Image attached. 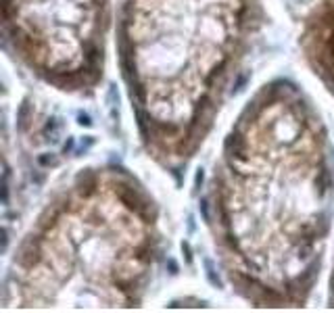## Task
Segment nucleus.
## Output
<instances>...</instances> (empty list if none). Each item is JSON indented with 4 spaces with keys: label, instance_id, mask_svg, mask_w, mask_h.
<instances>
[{
    "label": "nucleus",
    "instance_id": "1",
    "mask_svg": "<svg viewBox=\"0 0 334 313\" xmlns=\"http://www.w3.org/2000/svg\"><path fill=\"white\" fill-rule=\"evenodd\" d=\"M334 203L332 149L320 113L295 84H266L224 140L209 223L224 274L255 307L311 297Z\"/></svg>",
    "mask_w": 334,
    "mask_h": 313
},
{
    "label": "nucleus",
    "instance_id": "4",
    "mask_svg": "<svg viewBox=\"0 0 334 313\" xmlns=\"http://www.w3.org/2000/svg\"><path fill=\"white\" fill-rule=\"evenodd\" d=\"M2 23L8 46L42 82L63 92L99 86L111 0H2Z\"/></svg>",
    "mask_w": 334,
    "mask_h": 313
},
{
    "label": "nucleus",
    "instance_id": "6",
    "mask_svg": "<svg viewBox=\"0 0 334 313\" xmlns=\"http://www.w3.org/2000/svg\"><path fill=\"white\" fill-rule=\"evenodd\" d=\"M330 305L334 307V269H332V280H330Z\"/></svg>",
    "mask_w": 334,
    "mask_h": 313
},
{
    "label": "nucleus",
    "instance_id": "3",
    "mask_svg": "<svg viewBox=\"0 0 334 313\" xmlns=\"http://www.w3.org/2000/svg\"><path fill=\"white\" fill-rule=\"evenodd\" d=\"M259 0H119L121 73L140 140L178 171L213 125L249 52Z\"/></svg>",
    "mask_w": 334,
    "mask_h": 313
},
{
    "label": "nucleus",
    "instance_id": "5",
    "mask_svg": "<svg viewBox=\"0 0 334 313\" xmlns=\"http://www.w3.org/2000/svg\"><path fill=\"white\" fill-rule=\"evenodd\" d=\"M301 50L313 75L334 94V0H318L305 17Z\"/></svg>",
    "mask_w": 334,
    "mask_h": 313
},
{
    "label": "nucleus",
    "instance_id": "2",
    "mask_svg": "<svg viewBox=\"0 0 334 313\" xmlns=\"http://www.w3.org/2000/svg\"><path fill=\"white\" fill-rule=\"evenodd\" d=\"M159 217L128 171L86 169L46 205L8 267L2 309H130L159 259Z\"/></svg>",
    "mask_w": 334,
    "mask_h": 313
}]
</instances>
